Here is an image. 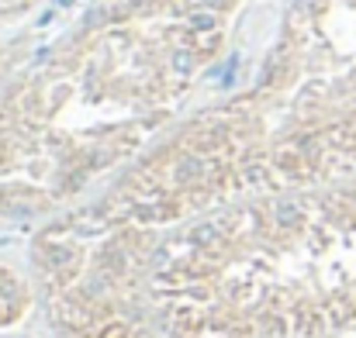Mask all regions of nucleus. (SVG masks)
Segmentation results:
<instances>
[{"label":"nucleus","mask_w":356,"mask_h":338,"mask_svg":"<svg viewBox=\"0 0 356 338\" xmlns=\"http://www.w3.org/2000/svg\"><path fill=\"white\" fill-rule=\"evenodd\" d=\"M190 66H194V56H190V52H177V56H173V69H177V73H190Z\"/></svg>","instance_id":"1"}]
</instances>
